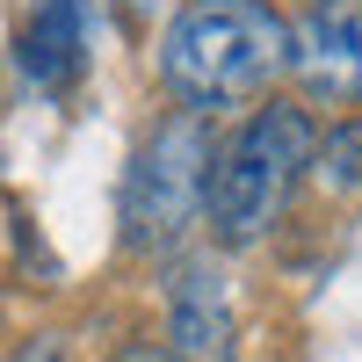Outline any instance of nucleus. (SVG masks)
I'll return each mask as SVG.
<instances>
[{
    "mask_svg": "<svg viewBox=\"0 0 362 362\" xmlns=\"http://www.w3.org/2000/svg\"><path fill=\"white\" fill-rule=\"evenodd\" d=\"M283 66H290V29L261 0H196V8L174 15L167 44H160L167 87L181 102H196V109L247 102Z\"/></svg>",
    "mask_w": 362,
    "mask_h": 362,
    "instance_id": "obj_1",
    "label": "nucleus"
},
{
    "mask_svg": "<svg viewBox=\"0 0 362 362\" xmlns=\"http://www.w3.org/2000/svg\"><path fill=\"white\" fill-rule=\"evenodd\" d=\"M312 116L290 102H268L247 131H239L218 160H210V225L225 247H247L283 218V203L297 189V174L312 167Z\"/></svg>",
    "mask_w": 362,
    "mask_h": 362,
    "instance_id": "obj_2",
    "label": "nucleus"
},
{
    "mask_svg": "<svg viewBox=\"0 0 362 362\" xmlns=\"http://www.w3.org/2000/svg\"><path fill=\"white\" fill-rule=\"evenodd\" d=\"M210 196V131L196 109H174L153 138L138 145L131 181H124V232L131 247H167L189 232V218Z\"/></svg>",
    "mask_w": 362,
    "mask_h": 362,
    "instance_id": "obj_3",
    "label": "nucleus"
},
{
    "mask_svg": "<svg viewBox=\"0 0 362 362\" xmlns=\"http://www.w3.org/2000/svg\"><path fill=\"white\" fill-rule=\"evenodd\" d=\"M290 66L319 102H362V0H312L290 29Z\"/></svg>",
    "mask_w": 362,
    "mask_h": 362,
    "instance_id": "obj_4",
    "label": "nucleus"
},
{
    "mask_svg": "<svg viewBox=\"0 0 362 362\" xmlns=\"http://www.w3.org/2000/svg\"><path fill=\"white\" fill-rule=\"evenodd\" d=\"M15 66L37 87H73L80 66H87V0H37L22 15Z\"/></svg>",
    "mask_w": 362,
    "mask_h": 362,
    "instance_id": "obj_5",
    "label": "nucleus"
},
{
    "mask_svg": "<svg viewBox=\"0 0 362 362\" xmlns=\"http://www.w3.org/2000/svg\"><path fill=\"white\" fill-rule=\"evenodd\" d=\"M174 355L181 362H232V312L210 268H189L174 283Z\"/></svg>",
    "mask_w": 362,
    "mask_h": 362,
    "instance_id": "obj_6",
    "label": "nucleus"
},
{
    "mask_svg": "<svg viewBox=\"0 0 362 362\" xmlns=\"http://www.w3.org/2000/svg\"><path fill=\"white\" fill-rule=\"evenodd\" d=\"M326 160H334V181H355V174H362V167H355V160H362V131H341L334 145H326Z\"/></svg>",
    "mask_w": 362,
    "mask_h": 362,
    "instance_id": "obj_7",
    "label": "nucleus"
},
{
    "mask_svg": "<svg viewBox=\"0 0 362 362\" xmlns=\"http://www.w3.org/2000/svg\"><path fill=\"white\" fill-rule=\"evenodd\" d=\"M22 362H66V355H58V348H44V341H37V348H29Z\"/></svg>",
    "mask_w": 362,
    "mask_h": 362,
    "instance_id": "obj_8",
    "label": "nucleus"
},
{
    "mask_svg": "<svg viewBox=\"0 0 362 362\" xmlns=\"http://www.w3.org/2000/svg\"><path fill=\"white\" fill-rule=\"evenodd\" d=\"M138 362H153V355H138Z\"/></svg>",
    "mask_w": 362,
    "mask_h": 362,
    "instance_id": "obj_9",
    "label": "nucleus"
}]
</instances>
